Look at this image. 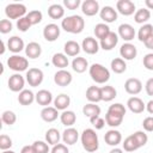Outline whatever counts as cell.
<instances>
[{
	"mask_svg": "<svg viewBox=\"0 0 153 153\" xmlns=\"http://www.w3.org/2000/svg\"><path fill=\"white\" fill-rule=\"evenodd\" d=\"M124 115H126V108L123 104L121 103H115L112 105L109 106L108 111H106V115H105V122L108 126L110 127H118L123 118H124Z\"/></svg>",
	"mask_w": 153,
	"mask_h": 153,
	"instance_id": "obj_1",
	"label": "cell"
},
{
	"mask_svg": "<svg viewBox=\"0 0 153 153\" xmlns=\"http://www.w3.org/2000/svg\"><path fill=\"white\" fill-rule=\"evenodd\" d=\"M61 27L69 33H80L85 27V20L81 16L73 14L68 16L61 22Z\"/></svg>",
	"mask_w": 153,
	"mask_h": 153,
	"instance_id": "obj_2",
	"label": "cell"
},
{
	"mask_svg": "<svg viewBox=\"0 0 153 153\" xmlns=\"http://www.w3.org/2000/svg\"><path fill=\"white\" fill-rule=\"evenodd\" d=\"M81 143H82V147L86 152H90V153H93L98 149L99 147V141H98V135L96 133L94 129H91V128H87L85 129L82 133H81Z\"/></svg>",
	"mask_w": 153,
	"mask_h": 153,
	"instance_id": "obj_3",
	"label": "cell"
},
{
	"mask_svg": "<svg viewBox=\"0 0 153 153\" xmlns=\"http://www.w3.org/2000/svg\"><path fill=\"white\" fill-rule=\"evenodd\" d=\"M91 79L97 84H105L110 79V72L100 63H93L88 68Z\"/></svg>",
	"mask_w": 153,
	"mask_h": 153,
	"instance_id": "obj_4",
	"label": "cell"
},
{
	"mask_svg": "<svg viewBox=\"0 0 153 153\" xmlns=\"http://www.w3.org/2000/svg\"><path fill=\"white\" fill-rule=\"evenodd\" d=\"M5 14L8 19H20L25 17L26 13V7L23 4H8L5 7Z\"/></svg>",
	"mask_w": 153,
	"mask_h": 153,
	"instance_id": "obj_5",
	"label": "cell"
},
{
	"mask_svg": "<svg viewBox=\"0 0 153 153\" xmlns=\"http://www.w3.org/2000/svg\"><path fill=\"white\" fill-rule=\"evenodd\" d=\"M7 66L10 69H12L14 72H24L29 67V61L26 57L14 54L7 59Z\"/></svg>",
	"mask_w": 153,
	"mask_h": 153,
	"instance_id": "obj_6",
	"label": "cell"
},
{
	"mask_svg": "<svg viewBox=\"0 0 153 153\" xmlns=\"http://www.w3.org/2000/svg\"><path fill=\"white\" fill-rule=\"evenodd\" d=\"M43 78H44V74L39 68H30L26 72V81L32 87L39 86L43 81Z\"/></svg>",
	"mask_w": 153,
	"mask_h": 153,
	"instance_id": "obj_7",
	"label": "cell"
},
{
	"mask_svg": "<svg viewBox=\"0 0 153 153\" xmlns=\"http://www.w3.org/2000/svg\"><path fill=\"white\" fill-rule=\"evenodd\" d=\"M7 84H8V88L12 92H22L24 90L25 80H24L23 75H20L19 73H16V74H13L8 78Z\"/></svg>",
	"mask_w": 153,
	"mask_h": 153,
	"instance_id": "obj_8",
	"label": "cell"
},
{
	"mask_svg": "<svg viewBox=\"0 0 153 153\" xmlns=\"http://www.w3.org/2000/svg\"><path fill=\"white\" fill-rule=\"evenodd\" d=\"M60 36V26L51 23V24H47L43 29V37L45 41L48 42H54L59 38Z\"/></svg>",
	"mask_w": 153,
	"mask_h": 153,
	"instance_id": "obj_9",
	"label": "cell"
},
{
	"mask_svg": "<svg viewBox=\"0 0 153 153\" xmlns=\"http://www.w3.org/2000/svg\"><path fill=\"white\" fill-rule=\"evenodd\" d=\"M120 55L123 60H134L137 55V49L134 44L127 42V43H123L120 48Z\"/></svg>",
	"mask_w": 153,
	"mask_h": 153,
	"instance_id": "obj_10",
	"label": "cell"
},
{
	"mask_svg": "<svg viewBox=\"0 0 153 153\" xmlns=\"http://www.w3.org/2000/svg\"><path fill=\"white\" fill-rule=\"evenodd\" d=\"M72 79H73L72 74H71L68 71H66V69H60V71H57V72L55 73V75H54V81H55V84H56L57 86H62V87L68 86V85L72 82Z\"/></svg>",
	"mask_w": 153,
	"mask_h": 153,
	"instance_id": "obj_11",
	"label": "cell"
},
{
	"mask_svg": "<svg viewBox=\"0 0 153 153\" xmlns=\"http://www.w3.org/2000/svg\"><path fill=\"white\" fill-rule=\"evenodd\" d=\"M124 90L129 94H139L142 90V82L137 78H129L124 82Z\"/></svg>",
	"mask_w": 153,
	"mask_h": 153,
	"instance_id": "obj_12",
	"label": "cell"
},
{
	"mask_svg": "<svg viewBox=\"0 0 153 153\" xmlns=\"http://www.w3.org/2000/svg\"><path fill=\"white\" fill-rule=\"evenodd\" d=\"M81 11L85 16H88V17L96 16L98 12H100L99 4L96 0H85L81 4Z\"/></svg>",
	"mask_w": 153,
	"mask_h": 153,
	"instance_id": "obj_13",
	"label": "cell"
},
{
	"mask_svg": "<svg viewBox=\"0 0 153 153\" xmlns=\"http://www.w3.org/2000/svg\"><path fill=\"white\" fill-rule=\"evenodd\" d=\"M99 43L97 42L96 38L93 37H86L84 38L82 43H81V48L82 50L86 53V54H90V55H93V54H97L98 50H99Z\"/></svg>",
	"mask_w": 153,
	"mask_h": 153,
	"instance_id": "obj_14",
	"label": "cell"
},
{
	"mask_svg": "<svg viewBox=\"0 0 153 153\" xmlns=\"http://www.w3.org/2000/svg\"><path fill=\"white\" fill-rule=\"evenodd\" d=\"M116 8L123 16H131L135 12V4L130 0H118Z\"/></svg>",
	"mask_w": 153,
	"mask_h": 153,
	"instance_id": "obj_15",
	"label": "cell"
},
{
	"mask_svg": "<svg viewBox=\"0 0 153 153\" xmlns=\"http://www.w3.org/2000/svg\"><path fill=\"white\" fill-rule=\"evenodd\" d=\"M127 106L134 114H141L146 109V104L139 97H131V98H129L128 102H127Z\"/></svg>",
	"mask_w": 153,
	"mask_h": 153,
	"instance_id": "obj_16",
	"label": "cell"
},
{
	"mask_svg": "<svg viewBox=\"0 0 153 153\" xmlns=\"http://www.w3.org/2000/svg\"><path fill=\"white\" fill-rule=\"evenodd\" d=\"M118 36L126 41V42H129L131 39H134L135 37V30L134 27L130 25V24H121L118 26Z\"/></svg>",
	"mask_w": 153,
	"mask_h": 153,
	"instance_id": "obj_17",
	"label": "cell"
},
{
	"mask_svg": "<svg viewBox=\"0 0 153 153\" xmlns=\"http://www.w3.org/2000/svg\"><path fill=\"white\" fill-rule=\"evenodd\" d=\"M100 19L106 23H114L115 20H117V11L111 7V6H104L100 12H99Z\"/></svg>",
	"mask_w": 153,
	"mask_h": 153,
	"instance_id": "obj_18",
	"label": "cell"
},
{
	"mask_svg": "<svg viewBox=\"0 0 153 153\" xmlns=\"http://www.w3.org/2000/svg\"><path fill=\"white\" fill-rule=\"evenodd\" d=\"M104 141H105V143H108L109 146H117V145H120L121 143V141H122V135H121V133L118 131V130H116V129H110V130H108L106 133H105V135H104Z\"/></svg>",
	"mask_w": 153,
	"mask_h": 153,
	"instance_id": "obj_19",
	"label": "cell"
},
{
	"mask_svg": "<svg viewBox=\"0 0 153 153\" xmlns=\"http://www.w3.org/2000/svg\"><path fill=\"white\" fill-rule=\"evenodd\" d=\"M117 43H118V35L111 31L105 38L100 41V48L104 50H111L116 47Z\"/></svg>",
	"mask_w": 153,
	"mask_h": 153,
	"instance_id": "obj_20",
	"label": "cell"
},
{
	"mask_svg": "<svg viewBox=\"0 0 153 153\" xmlns=\"http://www.w3.org/2000/svg\"><path fill=\"white\" fill-rule=\"evenodd\" d=\"M7 48H8L10 51H12L14 54L20 53L23 49H25L24 41L20 37H18V36H12L7 41Z\"/></svg>",
	"mask_w": 153,
	"mask_h": 153,
	"instance_id": "obj_21",
	"label": "cell"
},
{
	"mask_svg": "<svg viewBox=\"0 0 153 153\" xmlns=\"http://www.w3.org/2000/svg\"><path fill=\"white\" fill-rule=\"evenodd\" d=\"M78 139H79V133L75 128L68 127L62 133V140L66 145H74V143H76Z\"/></svg>",
	"mask_w": 153,
	"mask_h": 153,
	"instance_id": "obj_22",
	"label": "cell"
},
{
	"mask_svg": "<svg viewBox=\"0 0 153 153\" xmlns=\"http://www.w3.org/2000/svg\"><path fill=\"white\" fill-rule=\"evenodd\" d=\"M41 117L45 122H54L59 117V110L55 106H45L41 111Z\"/></svg>",
	"mask_w": 153,
	"mask_h": 153,
	"instance_id": "obj_23",
	"label": "cell"
},
{
	"mask_svg": "<svg viewBox=\"0 0 153 153\" xmlns=\"http://www.w3.org/2000/svg\"><path fill=\"white\" fill-rule=\"evenodd\" d=\"M25 54L29 59H37L42 54V48L37 42H30L25 47Z\"/></svg>",
	"mask_w": 153,
	"mask_h": 153,
	"instance_id": "obj_24",
	"label": "cell"
},
{
	"mask_svg": "<svg viewBox=\"0 0 153 153\" xmlns=\"http://www.w3.org/2000/svg\"><path fill=\"white\" fill-rule=\"evenodd\" d=\"M36 102L42 106H48L53 102V94L48 90H39L36 93Z\"/></svg>",
	"mask_w": 153,
	"mask_h": 153,
	"instance_id": "obj_25",
	"label": "cell"
},
{
	"mask_svg": "<svg viewBox=\"0 0 153 153\" xmlns=\"http://www.w3.org/2000/svg\"><path fill=\"white\" fill-rule=\"evenodd\" d=\"M86 98L90 103H98L102 100V91L98 86H90L86 90Z\"/></svg>",
	"mask_w": 153,
	"mask_h": 153,
	"instance_id": "obj_26",
	"label": "cell"
},
{
	"mask_svg": "<svg viewBox=\"0 0 153 153\" xmlns=\"http://www.w3.org/2000/svg\"><path fill=\"white\" fill-rule=\"evenodd\" d=\"M51 63H53L55 67L60 68V69H65V68L68 66L69 61H68V57H67L66 54L56 53V54H54L53 57H51Z\"/></svg>",
	"mask_w": 153,
	"mask_h": 153,
	"instance_id": "obj_27",
	"label": "cell"
},
{
	"mask_svg": "<svg viewBox=\"0 0 153 153\" xmlns=\"http://www.w3.org/2000/svg\"><path fill=\"white\" fill-rule=\"evenodd\" d=\"M72 68L76 73H84L88 67V62L85 57H74L72 61Z\"/></svg>",
	"mask_w": 153,
	"mask_h": 153,
	"instance_id": "obj_28",
	"label": "cell"
},
{
	"mask_svg": "<svg viewBox=\"0 0 153 153\" xmlns=\"http://www.w3.org/2000/svg\"><path fill=\"white\" fill-rule=\"evenodd\" d=\"M71 104V98L69 96L65 94V93H61L59 96H56V98L54 99V106L57 109V110H66Z\"/></svg>",
	"mask_w": 153,
	"mask_h": 153,
	"instance_id": "obj_29",
	"label": "cell"
},
{
	"mask_svg": "<svg viewBox=\"0 0 153 153\" xmlns=\"http://www.w3.org/2000/svg\"><path fill=\"white\" fill-rule=\"evenodd\" d=\"M48 16L51 19H61L65 16V8L60 4H53L48 7Z\"/></svg>",
	"mask_w": 153,
	"mask_h": 153,
	"instance_id": "obj_30",
	"label": "cell"
},
{
	"mask_svg": "<svg viewBox=\"0 0 153 153\" xmlns=\"http://www.w3.org/2000/svg\"><path fill=\"white\" fill-rule=\"evenodd\" d=\"M35 99H36V94H33V92L30 90H23L22 92H19L18 102L22 105H30Z\"/></svg>",
	"mask_w": 153,
	"mask_h": 153,
	"instance_id": "obj_31",
	"label": "cell"
},
{
	"mask_svg": "<svg viewBox=\"0 0 153 153\" xmlns=\"http://www.w3.org/2000/svg\"><path fill=\"white\" fill-rule=\"evenodd\" d=\"M100 91H102V100L103 102H111L117 96L116 88L110 85H105V86L100 87Z\"/></svg>",
	"mask_w": 153,
	"mask_h": 153,
	"instance_id": "obj_32",
	"label": "cell"
},
{
	"mask_svg": "<svg viewBox=\"0 0 153 153\" xmlns=\"http://www.w3.org/2000/svg\"><path fill=\"white\" fill-rule=\"evenodd\" d=\"M152 35H153V25H151V24H143V25L139 29L137 38H139L140 42L145 43Z\"/></svg>",
	"mask_w": 153,
	"mask_h": 153,
	"instance_id": "obj_33",
	"label": "cell"
},
{
	"mask_svg": "<svg viewBox=\"0 0 153 153\" xmlns=\"http://www.w3.org/2000/svg\"><path fill=\"white\" fill-rule=\"evenodd\" d=\"M63 50L67 56H76L80 53V45L75 41H67L65 43Z\"/></svg>",
	"mask_w": 153,
	"mask_h": 153,
	"instance_id": "obj_34",
	"label": "cell"
},
{
	"mask_svg": "<svg viewBox=\"0 0 153 153\" xmlns=\"http://www.w3.org/2000/svg\"><path fill=\"white\" fill-rule=\"evenodd\" d=\"M60 121L66 127H72L76 121V115L71 110H65L60 115Z\"/></svg>",
	"mask_w": 153,
	"mask_h": 153,
	"instance_id": "obj_35",
	"label": "cell"
},
{
	"mask_svg": "<svg viewBox=\"0 0 153 153\" xmlns=\"http://www.w3.org/2000/svg\"><path fill=\"white\" fill-rule=\"evenodd\" d=\"M82 114L86 117L92 118L94 116H99L100 115V108L98 105H96V103H87L82 108Z\"/></svg>",
	"mask_w": 153,
	"mask_h": 153,
	"instance_id": "obj_36",
	"label": "cell"
},
{
	"mask_svg": "<svg viewBox=\"0 0 153 153\" xmlns=\"http://www.w3.org/2000/svg\"><path fill=\"white\" fill-rule=\"evenodd\" d=\"M151 18V12L147 8H139L135 11L134 14V20L137 24H145L146 22H148V19Z\"/></svg>",
	"mask_w": 153,
	"mask_h": 153,
	"instance_id": "obj_37",
	"label": "cell"
},
{
	"mask_svg": "<svg viewBox=\"0 0 153 153\" xmlns=\"http://www.w3.org/2000/svg\"><path fill=\"white\" fill-rule=\"evenodd\" d=\"M61 139V135H60V131L56 129V128H50L47 130L45 133V141L49 143V145H57L59 141Z\"/></svg>",
	"mask_w": 153,
	"mask_h": 153,
	"instance_id": "obj_38",
	"label": "cell"
},
{
	"mask_svg": "<svg viewBox=\"0 0 153 153\" xmlns=\"http://www.w3.org/2000/svg\"><path fill=\"white\" fill-rule=\"evenodd\" d=\"M122 146H123V149L127 151V152H134V151H136V149L140 148V145L137 143V141H136V139L134 137L133 134L129 135V136H127L124 139Z\"/></svg>",
	"mask_w": 153,
	"mask_h": 153,
	"instance_id": "obj_39",
	"label": "cell"
},
{
	"mask_svg": "<svg viewBox=\"0 0 153 153\" xmlns=\"http://www.w3.org/2000/svg\"><path fill=\"white\" fill-rule=\"evenodd\" d=\"M94 35H96V37L97 38H99L100 41L103 39V38H105L110 32H111V30H110V27L108 26V24H105V23H99V24H97L96 26H94Z\"/></svg>",
	"mask_w": 153,
	"mask_h": 153,
	"instance_id": "obj_40",
	"label": "cell"
},
{
	"mask_svg": "<svg viewBox=\"0 0 153 153\" xmlns=\"http://www.w3.org/2000/svg\"><path fill=\"white\" fill-rule=\"evenodd\" d=\"M110 67H111L112 72H115L116 74H121V73L126 72L127 63H126V61L122 57H116V59H114L111 61V66Z\"/></svg>",
	"mask_w": 153,
	"mask_h": 153,
	"instance_id": "obj_41",
	"label": "cell"
},
{
	"mask_svg": "<svg viewBox=\"0 0 153 153\" xmlns=\"http://www.w3.org/2000/svg\"><path fill=\"white\" fill-rule=\"evenodd\" d=\"M1 121H2L5 124H7V126H12V124L16 123L17 116H16V114H14L13 111L6 110V111H4L2 115H1Z\"/></svg>",
	"mask_w": 153,
	"mask_h": 153,
	"instance_id": "obj_42",
	"label": "cell"
},
{
	"mask_svg": "<svg viewBox=\"0 0 153 153\" xmlns=\"http://www.w3.org/2000/svg\"><path fill=\"white\" fill-rule=\"evenodd\" d=\"M26 17H27V19L30 20L31 25H36V24H39V23L42 22V18H43V16H42V12H41V11H38V10H35V11H30V12L26 14Z\"/></svg>",
	"mask_w": 153,
	"mask_h": 153,
	"instance_id": "obj_43",
	"label": "cell"
},
{
	"mask_svg": "<svg viewBox=\"0 0 153 153\" xmlns=\"http://www.w3.org/2000/svg\"><path fill=\"white\" fill-rule=\"evenodd\" d=\"M31 26H32V25H31V23H30V20L27 19V17H26V16L17 20V27H18V30H19V31H22V32L27 31Z\"/></svg>",
	"mask_w": 153,
	"mask_h": 153,
	"instance_id": "obj_44",
	"label": "cell"
},
{
	"mask_svg": "<svg viewBox=\"0 0 153 153\" xmlns=\"http://www.w3.org/2000/svg\"><path fill=\"white\" fill-rule=\"evenodd\" d=\"M36 153H48L49 152V143L44 141H35L32 143Z\"/></svg>",
	"mask_w": 153,
	"mask_h": 153,
	"instance_id": "obj_45",
	"label": "cell"
},
{
	"mask_svg": "<svg viewBox=\"0 0 153 153\" xmlns=\"http://www.w3.org/2000/svg\"><path fill=\"white\" fill-rule=\"evenodd\" d=\"M133 135H134V137L136 139V141H137V143L140 145V147L145 146V145L147 143V141H148L147 134H146L145 131H142V130H137V131H135Z\"/></svg>",
	"mask_w": 153,
	"mask_h": 153,
	"instance_id": "obj_46",
	"label": "cell"
},
{
	"mask_svg": "<svg viewBox=\"0 0 153 153\" xmlns=\"http://www.w3.org/2000/svg\"><path fill=\"white\" fill-rule=\"evenodd\" d=\"M11 146H12V139L8 135L2 134L0 136V148L2 151H7L8 148H11Z\"/></svg>",
	"mask_w": 153,
	"mask_h": 153,
	"instance_id": "obj_47",
	"label": "cell"
},
{
	"mask_svg": "<svg viewBox=\"0 0 153 153\" xmlns=\"http://www.w3.org/2000/svg\"><path fill=\"white\" fill-rule=\"evenodd\" d=\"M12 27H13V25H12L11 20H8V19H1L0 20V32L1 33H8V32H11L12 31Z\"/></svg>",
	"mask_w": 153,
	"mask_h": 153,
	"instance_id": "obj_48",
	"label": "cell"
},
{
	"mask_svg": "<svg viewBox=\"0 0 153 153\" xmlns=\"http://www.w3.org/2000/svg\"><path fill=\"white\" fill-rule=\"evenodd\" d=\"M90 122H91V124L96 128V129H103V127L105 126V120L104 118H102L100 116H94V117H92V118H90Z\"/></svg>",
	"mask_w": 153,
	"mask_h": 153,
	"instance_id": "obj_49",
	"label": "cell"
},
{
	"mask_svg": "<svg viewBox=\"0 0 153 153\" xmlns=\"http://www.w3.org/2000/svg\"><path fill=\"white\" fill-rule=\"evenodd\" d=\"M143 67L148 71H153V53L146 54L143 56Z\"/></svg>",
	"mask_w": 153,
	"mask_h": 153,
	"instance_id": "obj_50",
	"label": "cell"
},
{
	"mask_svg": "<svg viewBox=\"0 0 153 153\" xmlns=\"http://www.w3.org/2000/svg\"><path fill=\"white\" fill-rule=\"evenodd\" d=\"M142 127L146 131H153V116H148L142 121Z\"/></svg>",
	"mask_w": 153,
	"mask_h": 153,
	"instance_id": "obj_51",
	"label": "cell"
},
{
	"mask_svg": "<svg viewBox=\"0 0 153 153\" xmlns=\"http://www.w3.org/2000/svg\"><path fill=\"white\" fill-rule=\"evenodd\" d=\"M51 153H69V149L67 148V146L65 143H57V145L53 146Z\"/></svg>",
	"mask_w": 153,
	"mask_h": 153,
	"instance_id": "obj_52",
	"label": "cell"
},
{
	"mask_svg": "<svg viewBox=\"0 0 153 153\" xmlns=\"http://www.w3.org/2000/svg\"><path fill=\"white\" fill-rule=\"evenodd\" d=\"M80 0H63V5L68 10H76L80 6Z\"/></svg>",
	"mask_w": 153,
	"mask_h": 153,
	"instance_id": "obj_53",
	"label": "cell"
},
{
	"mask_svg": "<svg viewBox=\"0 0 153 153\" xmlns=\"http://www.w3.org/2000/svg\"><path fill=\"white\" fill-rule=\"evenodd\" d=\"M145 88H146V92H147L148 96H153V78H149L146 81Z\"/></svg>",
	"mask_w": 153,
	"mask_h": 153,
	"instance_id": "obj_54",
	"label": "cell"
},
{
	"mask_svg": "<svg viewBox=\"0 0 153 153\" xmlns=\"http://www.w3.org/2000/svg\"><path fill=\"white\" fill-rule=\"evenodd\" d=\"M20 153H36V151H35V148H33L32 145H31V146L26 145V146H24V147L22 148Z\"/></svg>",
	"mask_w": 153,
	"mask_h": 153,
	"instance_id": "obj_55",
	"label": "cell"
},
{
	"mask_svg": "<svg viewBox=\"0 0 153 153\" xmlns=\"http://www.w3.org/2000/svg\"><path fill=\"white\" fill-rule=\"evenodd\" d=\"M143 44L146 45V48H147V49L153 50V35H152V36H151V37H149V38H148Z\"/></svg>",
	"mask_w": 153,
	"mask_h": 153,
	"instance_id": "obj_56",
	"label": "cell"
},
{
	"mask_svg": "<svg viewBox=\"0 0 153 153\" xmlns=\"http://www.w3.org/2000/svg\"><path fill=\"white\" fill-rule=\"evenodd\" d=\"M146 110H147L151 115H153V99H151V100L146 104Z\"/></svg>",
	"mask_w": 153,
	"mask_h": 153,
	"instance_id": "obj_57",
	"label": "cell"
},
{
	"mask_svg": "<svg viewBox=\"0 0 153 153\" xmlns=\"http://www.w3.org/2000/svg\"><path fill=\"white\" fill-rule=\"evenodd\" d=\"M145 4L147 6V10H153V0H146Z\"/></svg>",
	"mask_w": 153,
	"mask_h": 153,
	"instance_id": "obj_58",
	"label": "cell"
},
{
	"mask_svg": "<svg viewBox=\"0 0 153 153\" xmlns=\"http://www.w3.org/2000/svg\"><path fill=\"white\" fill-rule=\"evenodd\" d=\"M109 153H123V151L121 149V148H117V147H115V148H112Z\"/></svg>",
	"mask_w": 153,
	"mask_h": 153,
	"instance_id": "obj_59",
	"label": "cell"
},
{
	"mask_svg": "<svg viewBox=\"0 0 153 153\" xmlns=\"http://www.w3.org/2000/svg\"><path fill=\"white\" fill-rule=\"evenodd\" d=\"M5 53V43H4V41H1V51H0V54L2 55Z\"/></svg>",
	"mask_w": 153,
	"mask_h": 153,
	"instance_id": "obj_60",
	"label": "cell"
},
{
	"mask_svg": "<svg viewBox=\"0 0 153 153\" xmlns=\"http://www.w3.org/2000/svg\"><path fill=\"white\" fill-rule=\"evenodd\" d=\"M2 153H14V152H13V151H8V149H7V151H4Z\"/></svg>",
	"mask_w": 153,
	"mask_h": 153,
	"instance_id": "obj_61",
	"label": "cell"
}]
</instances>
